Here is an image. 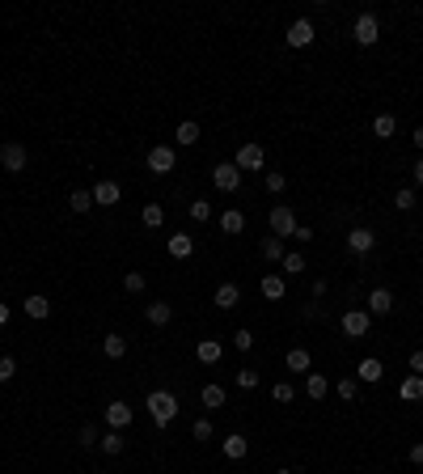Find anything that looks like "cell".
Segmentation results:
<instances>
[{
    "label": "cell",
    "instance_id": "obj_1",
    "mask_svg": "<svg viewBox=\"0 0 423 474\" xmlns=\"http://www.w3.org/2000/svg\"><path fill=\"white\" fill-rule=\"evenodd\" d=\"M144 406H148V415H152L157 428H170L174 419H178V398H174L170 390H152V394L144 398Z\"/></svg>",
    "mask_w": 423,
    "mask_h": 474
},
{
    "label": "cell",
    "instance_id": "obj_2",
    "mask_svg": "<svg viewBox=\"0 0 423 474\" xmlns=\"http://www.w3.org/2000/svg\"><path fill=\"white\" fill-rule=\"evenodd\" d=\"M351 38H356L360 47H377V42H381V17H377V13H360L356 26H351Z\"/></svg>",
    "mask_w": 423,
    "mask_h": 474
},
{
    "label": "cell",
    "instance_id": "obj_3",
    "mask_svg": "<svg viewBox=\"0 0 423 474\" xmlns=\"http://www.w3.org/2000/svg\"><path fill=\"white\" fill-rule=\"evenodd\" d=\"M144 166L161 178V174H170L174 166H178V152H174V144H152L148 148V157H144Z\"/></svg>",
    "mask_w": 423,
    "mask_h": 474
},
{
    "label": "cell",
    "instance_id": "obj_4",
    "mask_svg": "<svg viewBox=\"0 0 423 474\" xmlns=\"http://www.w3.org/2000/svg\"><path fill=\"white\" fill-rule=\"evenodd\" d=\"M267 221H271V237H292V233H296V225H301V221H296V212H292L288 203H276Z\"/></svg>",
    "mask_w": 423,
    "mask_h": 474
},
{
    "label": "cell",
    "instance_id": "obj_5",
    "mask_svg": "<svg viewBox=\"0 0 423 474\" xmlns=\"http://www.w3.org/2000/svg\"><path fill=\"white\" fill-rule=\"evenodd\" d=\"M26 161H30L26 144H17V140L0 144V170H9V174H22V170H26Z\"/></svg>",
    "mask_w": 423,
    "mask_h": 474
},
{
    "label": "cell",
    "instance_id": "obj_6",
    "mask_svg": "<svg viewBox=\"0 0 423 474\" xmlns=\"http://www.w3.org/2000/svg\"><path fill=\"white\" fill-rule=\"evenodd\" d=\"M339 326H343V335L364 339V335H368V326H373V318H368V309H347L343 318H339Z\"/></svg>",
    "mask_w": 423,
    "mask_h": 474
},
{
    "label": "cell",
    "instance_id": "obj_7",
    "mask_svg": "<svg viewBox=\"0 0 423 474\" xmlns=\"http://www.w3.org/2000/svg\"><path fill=\"white\" fill-rule=\"evenodd\" d=\"M347 250L360 254V258H364V254H373V250H377V233H373V229H364V225L347 229Z\"/></svg>",
    "mask_w": 423,
    "mask_h": 474
},
{
    "label": "cell",
    "instance_id": "obj_8",
    "mask_svg": "<svg viewBox=\"0 0 423 474\" xmlns=\"http://www.w3.org/2000/svg\"><path fill=\"white\" fill-rule=\"evenodd\" d=\"M89 191H93V203H102V207H115V203L123 199V187H119L115 178H97Z\"/></svg>",
    "mask_w": 423,
    "mask_h": 474
},
{
    "label": "cell",
    "instance_id": "obj_9",
    "mask_svg": "<svg viewBox=\"0 0 423 474\" xmlns=\"http://www.w3.org/2000/svg\"><path fill=\"white\" fill-rule=\"evenodd\" d=\"M233 166L237 170H262L267 166V152H262V144H241L237 157H233Z\"/></svg>",
    "mask_w": 423,
    "mask_h": 474
},
{
    "label": "cell",
    "instance_id": "obj_10",
    "mask_svg": "<svg viewBox=\"0 0 423 474\" xmlns=\"http://www.w3.org/2000/svg\"><path fill=\"white\" fill-rule=\"evenodd\" d=\"M212 182H216V191L233 195V191L241 187V170H237L233 161H225V166H216V170H212Z\"/></svg>",
    "mask_w": 423,
    "mask_h": 474
},
{
    "label": "cell",
    "instance_id": "obj_11",
    "mask_svg": "<svg viewBox=\"0 0 423 474\" xmlns=\"http://www.w3.org/2000/svg\"><path fill=\"white\" fill-rule=\"evenodd\" d=\"M131 406L127 402H111V406H106V428H115V432H123V428H131Z\"/></svg>",
    "mask_w": 423,
    "mask_h": 474
},
{
    "label": "cell",
    "instance_id": "obj_12",
    "mask_svg": "<svg viewBox=\"0 0 423 474\" xmlns=\"http://www.w3.org/2000/svg\"><path fill=\"white\" fill-rule=\"evenodd\" d=\"M390 309H394V292L390 288H373V292H368V318H385Z\"/></svg>",
    "mask_w": 423,
    "mask_h": 474
},
{
    "label": "cell",
    "instance_id": "obj_13",
    "mask_svg": "<svg viewBox=\"0 0 423 474\" xmlns=\"http://www.w3.org/2000/svg\"><path fill=\"white\" fill-rule=\"evenodd\" d=\"M385 377V364L377 360V356H368V360H360V368H356V381H364V386H377Z\"/></svg>",
    "mask_w": 423,
    "mask_h": 474
},
{
    "label": "cell",
    "instance_id": "obj_14",
    "mask_svg": "<svg viewBox=\"0 0 423 474\" xmlns=\"http://www.w3.org/2000/svg\"><path fill=\"white\" fill-rule=\"evenodd\" d=\"M309 42H313V22L309 17H296L288 26V47H309Z\"/></svg>",
    "mask_w": 423,
    "mask_h": 474
},
{
    "label": "cell",
    "instance_id": "obj_15",
    "mask_svg": "<svg viewBox=\"0 0 423 474\" xmlns=\"http://www.w3.org/2000/svg\"><path fill=\"white\" fill-rule=\"evenodd\" d=\"M195 356H199V364H221L225 360V347L216 339H199L195 343Z\"/></svg>",
    "mask_w": 423,
    "mask_h": 474
},
{
    "label": "cell",
    "instance_id": "obj_16",
    "mask_svg": "<svg viewBox=\"0 0 423 474\" xmlns=\"http://www.w3.org/2000/svg\"><path fill=\"white\" fill-rule=\"evenodd\" d=\"M258 288H262V297H267V301H284V297H288V280L276 276V271H271V276H262Z\"/></svg>",
    "mask_w": 423,
    "mask_h": 474
},
{
    "label": "cell",
    "instance_id": "obj_17",
    "mask_svg": "<svg viewBox=\"0 0 423 474\" xmlns=\"http://www.w3.org/2000/svg\"><path fill=\"white\" fill-rule=\"evenodd\" d=\"M22 309H26V318H34V322H42L47 313H51V301L42 297V292H30L26 301H22Z\"/></svg>",
    "mask_w": 423,
    "mask_h": 474
},
{
    "label": "cell",
    "instance_id": "obj_18",
    "mask_svg": "<svg viewBox=\"0 0 423 474\" xmlns=\"http://www.w3.org/2000/svg\"><path fill=\"white\" fill-rule=\"evenodd\" d=\"M212 305H216V309H237L241 305V288L237 284H221L216 297H212Z\"/></svg>",
    "mask_w": 423,
    "mask_h": 474
},
{
    "label": "cell",
    "instance_id": "obj_19",
    "mask_svg": "<svg viewBox=\"0 0 423 474\" xmlns=\"http://www.w3.org/2000/svg\"><path fill=\"white\" fill-rule=\"evenodd\" d=\"M144 318H148L152 326H170V318H174V305H170V301H152V305L144 309Z\"/></svg>",
    "mask_w": 423,
    "mask_h": 474
},
{
    "label": "cell",
    "instance_id": "obj_20",
    "mask_svg": "<svg viewBox=\"0 0 423 474\" xmlns=\"http://www.w3.org/2000/svg\"><path fill=\"white\" fill-rule=\"evenodd\" d=\"M221 449H225V457H229V461H241V457L250 453V441H246L241 432H233V436H225V441H221Z\"/></svg>",
    "mask_w": 423,
    "mask_h": 474
},
{
    "label": "cell",
    "instance_id": "obj_21",
    "mask_svg": "<svg viewBox=\"0 0 423 474\" xmlns=\"http://www.w3.org/2000/svg\"><path fill=\"white\" fill-rule=\"evenodd\" d=\"M305 394H309L313 402H322V398L330 394V381H326L322 373H305Z\"/></svg>",
    "mask_w": 423,
    "mask_h": 474
},
{
    "label": "cell",
    "instance_id": "obj_22",
    "mask_svg": "<svg viewBox=\"0 0 423 474\" xmlns=\"http://www.w3.org/2000/svg\"><path fill=\"white\" fill-rule=\"evenodd\" d=\"M123 445H127V441H123V432H115V428H106V432H102V441H97V449H102L106 457H119V453H123Z\"/></svg>",
    "mask_w": 423,
    "mask_h": 474
},
{
    "label": "cell",
    "instance_id": "obj_23",
    "mask_svg": "<svg viewBox=\"0 0 423 474\" xmlns=\"http://www.w3.org/2000/svg\"><path fill=\"white\" fill-rule=\"evenodd\" d=\"M394 132H398V115L381 111V115L373 119V136H377V140H394Z\"/></svg>",
    "mask_w": 423,
    "mask_h": 474
},
{
    "label": "cell",
    "instance_id": "obj_24",
    "mask_svg": "<svg viewBox=\"0 0 423 474\" xmlns=\"http://www.w3.org/2000/svg\"><path fill=\"white\" fill-rule=\"evenodd\" d=\"M166 250H170L174 258H191V254H195V237H191V233H174V237L166 242Z\"/></svg>",
    "mask_w": 423,
    "mask_h": 474
},
{
    "label": "cell",
    "instance_id": "obj_25",
    "mask_svg": "<svg viewBox=\"0 0 423 474\" xmlns=\"http://www.w3.org/2000/svg\"><path fill=\"white\" fill-rule=\"evenodd\" d=\"M284 364H288V373H309V368H313V356H309L305 347H292V351L284 356Z\"/></svg>",
    "mask_w": 423,
    "mask_h": 474
},
{
    "label": "cell",
    "instance_id": "obj_26",
    "mask_svg": "<svg viewBox=\"0 0 423 474\" xmlns=\"http://www.w3.org/2000/svg\"><path fill=\"white\" fill-rule=\"evenodd\" d=\"M199 402H203L207 411H216V406H225V386H216V381H207V386L199 390Z\"/></svg>",
    "mask_w": 423,
    "mask_h": 474
},
{
    "label": "cell",
    "instance_id": "obj_27",
    "mask_svg": "<svg viewBox=\"0 0 423 474\" xmlns=\"http://www.w3.org/2000/svg\"><path fill=\"white\" fill-rule=\"evenodd\" d=\"M102 356H106V360H123V356H127V339H123V335H106V339H102Z\"/></svg>",
    "mask_w": 423,
    "mask_h": 474
},
{
    "label": "cell",
    "instance_id": "obj_28",
    "mask_svg": "<svg viewBox=\"0 0 423 474\" xmlns=\"http://www.w3.org/2000/svg\"><path fill=\"white\" fill-rule=\"evenodd\" d=\"M398 398H402V402H419V398H423V377H415V373H410V377H402Z\"/></svg>",
    "mask_w": 423,
    "mask_h": 474
},
{
    "label": "cell",
    "instance_id": "obj_29",
    "mask_svg": "<svg viewBox=\"0 0 423 474\" xmlns=\"http://www.w3.org/2000/svg\"><path fill=\"white\" fill-rule=\"evenodd\" d=\"M258 254L267 258V262H284V237H262V246H258Z\"/></svg>",
    "mask_w": 423,
    "mask_h": 474
},
{
    "label": "cell",
    "instance_id": "obj_30",
    "mask_svg": "<svg viewBox=\"0 0 423 474\" xmlns=\"http://www.w3.org/2000/svg\"><path fill=\"white\" fill-rule=\"evenodd\" d=\"M221 229H225V233H229V237H237V233H241V229H246V216H241V212H237V207H229V212H225V216H221Z\"/></svg>",
    "mask_w": 423,
    "mask_h": 474
},
{
    "label": "cell",
    "instance_id": "obj_31",
    "mask_svg": "<svg viewBox=\"0 0 423 474\" xmlns=\"http://www.w3.org/2000/svg\"><path fill=\"white\" fill-rule=\"evenodd\" d=\"M166 225V207L161 203H144V229H161Z\"/></svg>",
    "mask_w": 423,
    "mask_h": 474
},
{
    "label": "cell",
    "instance_id": "obj_32",
    "mask_svg": "<svg viewBox=\"0 0 423 474\" xmlns=\"http://www.w3.org/2000/svg\"><path fill=\"white\" fill-rule=\"evenodd\" d=\"M68 207H72V212H89V207H97L93 203V191H72L68 195Z\"/></svg>",
    "mask_w": 423,
    "mask_h": 474
},
{
    "label": "cell",
    "instance_id": "obj_33",
    "mask_svg": "<svg viewBox=\"0 0 423 474\" xmlns=\"http://www.w3.org/2000/svg\"><path fill=\"white\" fill-rule=\"evenodd\" d=\"M305 267H309L305 254H296V250H288V254H284V276H301Z\"/></svg>",
    "mask_w": 423,
    "mask_h": 474
},
{
    "label": "cell",
    "instance_id": "obj_34",
    "mask_svg": "<svg viewBox=\"0 0 423 474\" xmlns=\"http://www.w3.org/2000/svg\"><path fill=\"white\" fill-rule=\"evenodd\" d=\"M178 144H182V148L199 144V123H191V119H186V123H178Z\"/></svg>",
    "mask_w": 423,
    "mask_h": 474
},
{
    "label": "cell",
    "instance_id": "obj_35",
    "mask_svg": "<svg viewBox=\"0 0 423 474\" xmlns=\"http://www.w3.org/2000/svg\"><path fill=\"white\" fill-rule=\"evenodd\" d=\"M335 394H339L343 402H356V398H360V381H356V377H343V381L335 386Z\"/></svg>",
    "mask_w": 423,
    "mask_h": 474
},
{
    "label": "cell",
    "instance_id": "obj_36",
    "mask_svg": "<svg viewBox=\"0 0 423 474\" xmlns=\"http://www.w3.org/2000/svg\"><path fill=\"white\" fill-rule=\"evenodd\" d=\"M191 221L195 225H207L212 221V203L207 199H191Z\"/></svg>",
    "mask_w": 423,
    "mask_h": 474
},
{
    "label": "cell",
    "instance_id": "obj_37",
    "mask_svg": "<svg viewBox=\"0 0 423 474\" xmlns=\"http://www.w3.org/2000/svg\"><path fill=\"white\" fill-rule=\"evenodd\" d=\"M262 182H267V191H271V195H284V187H288V174H280V170H267V174H262Z\"/></svg>",
    "mask_w": 423,
    "mask_h": 474
},
{
    "label": "cell",
    "instance_id": "obj_38",
    "mask_svg": "<svg viewBox=\"0 0 423 474\" xmlns=\"http://www.w3.org/2000/svg\"><path fill=\"white\" fill-rule=\"evenodd\" d=\"M271 398H276V402H284V406H288V402H292V398H296V386H292V381H276V386H271Z\"/></svg>",
    "mask_w": 423,
    "mask_h": 474
},
{
    "label": "cell",
    "instance_id": "obj_39",
    "mask_svg": "<svg viewBox=\"0 0 423 474\" xmlns=\"http://www.w3.org/2000/svg\"><path fill=\"white\" fill-rule=\"evenodd\" d=\"M233 386L237 390H258V373L254 368H241V373H233Z\"/></svg>",
    "mask_w": 423,
    "mask_h": 474
},
{
    "label": "cell",
    "instance_id": "obj_40",
    "mask_svg": "<svg viewBox=\"0 0 423 474\" xmlns=\"http://www.w3.org/2000/svg\"><path fill=\"white\" fill-rule=\"evenodd\" d=\"M144 284H148L144 271H127V276H123V288H127V292H144Z\"/></svg>",
    "mask_w": 423,
    "mask_h": 474
},
{
    "label": "cell",
    "instance_id": "obj_41",
    "mask_svg": "<svg viewBox=\"0 0 423 474\" xmlns=\"http://www.w3.org/2000/svg\"><path fill=\"white\" fill-rule=\"evenodd\" d=\"M77 436H81V441H77V445H85V449H93V445H97V441H102V432H97V428H93V424H81V432H77Z\"/></svg>",
    "mask_w": 423,
    "mask_h": 474
},
{
    "label": "cell",
    "instance_id": "obj_42",
    "mask_svg": "<svg viewBox=\"0 0 423 474\" xmlns=\"http://www.w3.org/2000/svg\"><path fill=\"white\" fill-rule=\"evenodd\" d=\"M13 377H17V360L13 356H0V386L13 381Z\"/></svg>",
    "mask_w": 423,
    "mask_h": 474
},
{
    "label": "cell",
    "instance_id": "obj_43",
    "mask_svg": "<svg viewBox=\"0 0 423 474\" xmlns=\"http://www.w3.org/2000/svg\"><path fill=\"white\" fill-rule=\"evenodd\" d=\"M394 207H398V212H410V207H415V191H410V187H402V191L394 195Z\"/></svg>",
    "mask_w": 423,
    "mask_h": 474
},
{
    "label": "cell",
    "instance_id": "obj_44",
    "mask_svg": "<svg viewBox=\"0 0 423 474\" xmlns=\"http://www.w3.org/2000/svg\"><path fill=\"white\" fill-rule=\"evenodd\" d=\"M191 436H195V441H212V419H195Z\"/></svg>",
    "mask_w": 423,
    "mask_h": 474
},
{
    "label": "cell",
    "instance_id": "obj_45",
    "mask_svg": "<svg viewBox=\"0 0 423 474\" xmlns=\"http://www.w3.org/2000/svg\"><path fill=\"white\" fill-rule=\"evenodd\" d=\"M233 347H237V351H250V347H254V335H250V331L241 326V331L233 335Z\"/></svg>",
    "mask_w": 423,
    "mask_h": 474
},
{
    "label": "cell",
    "instance_id": "obj_46",
    "mask_svg": "<svg viewBox=\"0 0 423 474\" xmlns=\"http://www.w3.org/2000/svg\"><path fill=\"white\" fill-rule=\"evenodd\" d=\"M410 373H415V377H423V347H419V351H410Z\"/></svg>",
    "mask_w": 423,
    "mask_h": 474
},
{
    "label": "cell",
    "instance_id": "obj_47",
    "mask_svg": "<svg viewBox=\"0 0 423 474\" xmlns=\"http://www.w3.org/2000/svg\"><path fill=\"white\" fill-rule=\"evenodd\" d=\"M292 237H296V242H313V229H309V225H296V233H292Z\"/></svg>",
    "mask_w": 423,
    "mask_h": 474
},
{
    "label": "cell",
    "instance_id": "obj_48",
    "mask_svg": "<svg viewBox=\"0 0 423 474\" xmlns=\"http://www.w3.org/2000/svg\"><path fill=\"white\" fill-rule=\"evenodd\" d=\"M406 457H410V466H423V445H410V453H406Z\"/></svg>",
    "mask_w": 423,
    "mask_h": 474
},
{
    "label": "cell",
    "instance_id": "obj_49",
    "mask_svg": "<svg viewBox=\"0 0 423 474\" xmlns=\"http://www.w3.org/2000/svg\"><path fill=\"white\" fill-rule=\"evenodd\" d=\"M0 326H9V305L0 301Z\"/></svg>",
    "mask_w": 423,
    "mask_h": 474
},
{
    "label": "cell",
    "instance_id": "obj_50",
    "mask_svg": "<svg viewBox=\"0 0 423 474\" xmlns=\"http://www.w3.org/2000/svg\"><path fill=\"white\" fill-rule=\"evenodd\" d=\"M415 182L423 187V157H419V161H415Z\"/></svg>",
    "mask_w": 423,
    "mask_h": 474
},
{
    "label": "cell",
    "instance_id": "obj_51",
    "mask_svg": "<svg viewBox=\"0 0 423 474\" xmlns=\"http://www.w3.org/2000/svg\"><path fill=\"white\" fill-rule=\"evenodd\" d=\"M415 144H419V148H423V127H415Z\"/></svg>",
    "mask_w": 423,
    "mask_h": 474
},
{
    "label": "cell",
    "instance_id": "obj_52",
    "mask_svg": "<svg viewBox=\"0 0 423 474\" xmlns=\"http://www.w3.org/2000/svg\"><path fill=\"white\" fill-rule=\"evenodd\" d=\"M276 474H296V470H284V466H280V470H276Z\"/></svg>",
    "mask_w": 423,
    "mask_h": 474
}]
</instances>
